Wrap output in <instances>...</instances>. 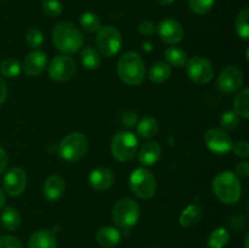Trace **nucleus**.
<instances>
[{
	"mask_svg": "<svg viewBox=\"0 0 249 248\" xmlns=\"http://www.w3.org/2000/svg\"><path fill=\"white\" fill-rule=\"evenodd\" d=\"M28 248H56V237L50 230H38L32 233Z\"/></svg>",
	"mask_w": 249,
	"mask_h": 248,
	"instance_id": "a211bd4d",
	"label": "nucleus"
},
{
	"mask_svg": "<svg viewBox=\"0 0 249 248\" xmlns=\"http://www.w3.org/2000/svg\"><path fill=\"white\" fill-rule=\"evenodd\" d=\"M204 142L212 152L216 155H226L232 148V139L220 128H212L204 135Z\"/></svg>",
	"mask_w": 249,
	"mask_h": 248,
	"instance_id": "9b49d317",
	"label": "nucleus"
},
{
	"mask_svg": "<svg viewBox=\"0 0 249 248\" xmlns=\"http://www.w3.org/2000/svg\"><path fill=\"white\" fill-rule=\"evenodd\" d=\"M114 175L109 168L99 167L91 172L89 177L90 186L97 191H106L113 185Z\"/></svg>",
	"mask_w": 249,
	"mask_h": 248,
	"instance_id": "dca6fc26",
	"label": "nucleus"
},
{
	"mask_svg": "<svg viewBox=\"0 0 249 248\" xmlns=\"http://www.w3.org/2000/svg\"><path fill=\"white\" fill-rule=\"evenodd\" d=\"M6 96H7L6 83H5V80L0 77V105L6 100Z\"/></svg>",
	"mask_w": 249,
	"mask_h": 248,
	"instance_id": "79ce46f5",
	"label": "nucleus"
},
{
	"mask_svg": "<svg viewBox=\"0 0 249 248\" xmlns=\"http://www.w3.org/2000/svg\"><path fill=\"white\" fill-rule=\"evenodd\" d=\"M96 45L100 51V55H104L106 57H112L118 51L122 46V36L117 28L112 26H105L97 31Z\"/></svg>",
	"mask_w": 249,
	"mask_h": 248,
	"instance_id": "1a4fd4ad",
	"label": "nucleus"
},
{
	"mask_svg": "<svg viewBox=\"0 0 249 248\" xmlns=\"http://www.w3.org/2000/svg\"><path fill=\"white\" fill-rule=\"evenodd\" d=\"M88 151V139L82 133H71L58 145V153L68 162H78Z\"/></svg>",
	"mask_w": 249,
	"mask_h": 248,
	"instance_id": "423d86ee",
	"label": "nucleus"
},
{
	"mask_svg": "<svg viewBox=\"0 0 249 248\" xmlns=\"http://www.w3.org/2000/svg\"><path fill=\"white\" fill-rule=\"evenodd\" d=\"M4 190L12 197L19 196L27 186V174L22 168H11L4 177Z\"/></svg>",
	"mask_w": 249,
	"mask_h": 248,
	"instance_id": "ddd939ff",
	"label": "nucleus"
},
{
	"mask_svg": "<svg viewBox=\"0 0 249 248\" xmlns=\"http://www.w3.org/2000/svg\"><path fill=\"white\" fill-rule=\"evenodd\" d=\"M0 248H22V243L15 236H0Z\"/></svg>",
	"mask_w": 249,
	"mask_h": 248,
	"instance_id": "c9c22d12",
	"label": "nucleus"
},
{
	"mask_svg": "<svg viewBox=\"0 0 249 248\" xmlns=\"http://www.w3.org/2000/svg\"><path fill=\"white\" fill-rule=\"evenodd\" d=\"M162 156V148L157 142H147L140 148L139 162L143 165H153Z\"/></svg>",
	"mask_w": 249,
	"mask_h": 248,
	"instance_id": "aec40b11",
	"label": "nucleus"
},
{
	"mask_svg": "<svg viewBox=\"0 0 249 248\" xmlns=\"http://www.w3.org/2000/svg\"><path fill=\"white\" fill-rule=\"evenodd\" d=\"M0 223H1L2 228L6 230L15 231L21 225V215L14 207H6L0 216Z\"/></svg>",
	"mask_w": 249,
	"mask_h": 248,
	"instance_id": "5701e85b",
	"label": "nucleus"
},
{
	"mask_svg": "<svg viewBox=\"0 0 249 248\" xmlns=\"http://www.w3.org/2000/svg\"><path fill=\"white\" fill-rule=\"evenodd\" d=\"M130 190L138 197L143 199H148L156 194L157 182L152 173L146 168H138L134 170L129 179Z\"/></svg>",
	"mask_w": 249,
	"mask_h": 248,
	"instance_id": "0eeeda50",
	"label": "nucleus"
},
{
	"mask_svg": "<svg viewBox=\"0 0 249 248\" xmlns=\"http://www.w3.org/2000/svg\"><path fill=\"white\" fill-rule=\"evenodd\" d=\"M145 62L135 51H128L119 57L117 73L122 82L128 85H139L145 79Z\"/></svg>",
	"mask_w": 249,
	"mask_h": 248,
	"instance_id": "f257e3e1",
	"label": "nucleus"
},
{
	"mask_svg": "<svg viewBox=\"0 0 249 248\" xmlns=\"http://www.w3.org/2000/svg\"><path fill=\"white\" fill-rule=\"evenodd\" d=\"M231 150L235 152L236 156L241 158H247L249 156V145L247 141H237L236 143H233Z\"/></svg>",
	"mask_w": 249,
	"mask_h": 248,
	"instance_id": "4c0bfd02",
	"label": "nucleus"
},
{
	"mask_svg": "<svg viewBox=\"0 0 249 248\" xmlns=\"http://www.w3.org/2000/svg\"><path fill=\"white\" fill-rule=\"evenodd\" d=\"M26 40L31 48L36 49L43 44L44 35L38 28H31L26 34Z\"/></svg>",
	"mask_w": 249,
	"mask_h": 248,
	"instance_id": "f704fd0d",
	"label": "nucleus"
},
{
	"mask_svg": "<svg viewBox=\"0 0 249 248\" xmlns=\"http://www.w3.org/2000/svg\"><path fill=\"white\" fill-rule=\"evenodd\" d=\"M66 189L65 180L58 175H50L44 182V196L49 201H57L61 198Z\"/></svg>",
	"mask_w": 249,
	"mask_h": 248,
	"instance_id": "f3484780",
	"label": "nucleus"
},
{
	"mask_svg": "<svg viewBox=\"0 0 249 248\" xmlns=\"http://www.w3.org/2000/svg\"><path fill=\"white\" fill-rule=\"evenodd\" d=\"M164 57L167 60V63L169 66L174 67H184L187 62V53L182 49L177 48V46H170L165 50Z\"/></svg>",
	"mask_w": 249,
	"mask_h": 248,
	"instance_id": "393cba45",
	"label": "nucleus"
},
{
	"mask_svg": "<svg viewBox=\"0 0 249 248\" xmlns=\"http://www.w3.org/2000/svg\"><path fill=\"white\" fill-rule=\"evenodd\" d=\"M240 123V116L235 111H226L220 118V126L223 130H233Z\"/></svg>",
	"mask_w": 249,
	"mask_h": 248,
	"instance_id": "473e14b6",
	"label": "nucleus"
},
{
	"mask_svg": "<svg viewBox=\"0 0 249 248\" xmlns=\"http://www.w3.org/2000/svg\"><path fill=\"white\" fill-rule=\"evenodd\" d=\"M138 29L139 33L142 34V35L151 36L157 32V26L152 21H142L139 23Z\"/></svg>",
	"mask_w": 249,
	"mask_h": 248,
	"instance_id": "e433bc0d",
	"label": "nucleus"
},
{
	"mask_svg": "<svg viewBox=\"0 0 249 248\" xmlns=\"http://www.w3.org/2000/svg\"><path fill=\"white\" fill-rule=\"evenodd\" d=\"M138 138L130 131H118L112 138L111 152L118 162L125 163L134 158L138 151Z\"/></svg>",
	"mask_w": 249,
	"mask_h": 248,
	"instance_id": "39448f33",
	"label": "nucleus"
},
{
	"mask_svg": "<svg viewBox=\"0 0 249 248\" xmlns=\"http://www.w3.org/2000/svg\"><path fill=\"white\" fill-rule=\"evenodd\" d=\"M112 219L119 228H133L140 219V206L133 198L119 199L112 209Z\"/></svg>",
	"mask_w": 249,
	"mask_h": 248,
	"instance_id": "20e7f679",
	"label": "nucleus"
},
{
	"mask_svg": "<svg viewBox=\"0 0 249 248\" xmlns=\"http://www.w3.org/2000/svg\"><path fill=\"white\" fill-rule=\"evenodd\" d=\"M53 41L56 48L62 53H74L82 49L84 36L74 24L70 22H61L53 27Z\"/></svg>",
	"mask_w": 249,
	"mask_h": 248,
	"instance_id": "f03ea898",
	"label": "nucleus"
},
{
	"mask_svg": "<svg viewBox=\"0 0 249 248\" xmlns=\"http://www.w3.org/2000/svg\"><path fill=\"white\" fill-rule=\"evenodd\" d=\"M249 9L248 7H245L243 10H241L240 14L236 17L235 27L236 32H237L238 35L241 36L245 40H248L249 39Z\"/></svg>",
	"mask_w": 249,
	"mask_h": 248,
	"instance_id": "c85d7f7f",
	"label": "nucleus"
},
{
	"mask_svg": "<svg viewBox=\"0 0 249 248\" xmlns=\"http://www.w3.org/2000/svg\"><path fill=\"white\" fill-rule=\"evenodd\" d=\"M213 191L224 204L237 203L242 194L240 177L230 170L220 173L213 180Z\"/></svg>",
	"mask_w": 249,
	"mask_h": 248,
	"instance_id": "7ed1b4c3",
	"label": "nucleus"
},
{
	"mask_svg": "<svg viewBox=\"0 0 249 248\" xmlns=\"http://www.w3.org/2000/svg\"><path fill=\"white\" fill-rule=\"evenodd\" d=\"M80 61L88 70H96L101 65V55L94 48H85L80 55Z\"/></svg>",
	"mask_w": 249,
	"mask_h": 248,
	"instance_id": "bb28decb",
	"label": "nucleus"
},
{
	"mask_svg": "<svg viewBox=\"0 0 249 248\" xmlns=\"http://www.w3.org/2000/svg\"><path fill=\"white\" fill-rule=\"evenodd\" d=\"M157 33L160 40L167 44H178L184 39V28L173 18H164L158 23Z\"/></svg>",
	"mask_w": 249,
	"mask_h": 248,
	"instance_id": "4468645a",
	"label": "nucleus"
},
{
	"mask_svg": "<svg viewBox=\"0 0 249 248\" xmlns=\"http://www.w3.org/2000/svg\"><path fill=\"white\" fill-rule=\"evenodd\" d=\"M172 75V68L167 62H156L148 71V78L153 83H164Z\"/></svg>",
	"mask_w": 249,
	"mask_h": 248,
	"instance_id": "4be33fe9",
	"label": "nucleus"
},
{
	"mask_svg": "<svg viewBox=\"0 0 249 248\" xmlns=\"http://www.w3.org/2000/svg\"><path fill=\"white\" fill-rule=\"evenodd\" d=\"M235 174L237 175L238 177H247L249 175V164L248 162H241L236 165Z\"/></svg>",
	"mask_w": 249,
	"mask_h": 248,
	"instance_id": "ea45409f",
	"label": "nucleus"
},
{
	"mask_svg": "<svg viewBox=\"0 0 249 248\" xmlns=\"http://www.w3.org/2000/svg\"><path fill=\"white\" fill-rule=\"evenodd\" d=\"M186 74L190 80L198 85L208 84L214 77V67L208 58L195 56L186 62Z\"/></svg>",
	"mask_w": 249,
	"mask_h": 248,
	"instance_id": "6e6552de",
	"label": "nucleus"
},
{
	"mask_svg": "<svg viewBox=\"0 0 249 248\" xmlns=\"http://www.w3.org/2000/svg\"><path fill=\"white\" fill-rule=\"evenodd\" d=\"M7 164H9V157H7V153L6 151L0 146V174L5 172Z\"/></svg>",
	"mask_w": 249,
	"mask_h": 248,
	"instance_id": "a19ab883",
	"label": "nucleus"
},
{
	"mask_svg": "<svg viewBox=\"0 0 249 248\" xmlns=\"http://www.w3.org/2000/svg\"><path fill=\"white\" fill-rule=\"evenodd\" d=\"M80 26L84 31L94 33L101 28V21H100V17L94 12H84L80 16Z\"/></svg>",
	"mask_w": 249,
	"mask_h": 248,
	"instance_id": "c756f323",
	"label": "nucleus"
},
{
	"mask_svg": "<svg viewBox=\"0 0 249 248\" xmlns=\"http://www.w3.org/2000/svg\"><path fill=\"white\" fill-rule=\"evenodd\" d=\"M230 240V233L225 228H218L209 235L207 246L209 248H224Z\"/></svg>",
	"mask_w": 249,
	"mask_h": 248,
	"instance_id": "a878e982",
	"label": "nucleus"
},
{
	"mask_svg": "<svg viewBox=\"0 0 249 248\" xmlns=\"http://www.w3.org/2000/svg\"><path fill=\"white\" fill-rule=\"evenodd\" d=\"M249 90L243 89L236 95L235 101H233V108L235 112L240 117L245 119L249 118Z\"/></svg>",
	"mask_w": 249,
	"mask_h": 248,
	"instance_id": "cd10ccee",
	"label": "nucleus"
},
{
	"mask_svg": "<svg viewBox=\"0 0 249 248\" xmlns=\"http://www.w3.org/2000/svg\"><path fill=\"white\" fill-rule=\"evenodd\" d=\"M243 83V73L240 67L230 65L223 70L218 78V89L224 94H233L237 91Z\"/></svg>",
	"mask_w": 249,
	"mask_h": 248,
	"instance_id": "9d476101",
	"label": "nucleus"
},
{
	"mask_svg": "<svg viewBox=\"0 0 249 248\" xmlns=\"http://www.w3.org/2000/svg\"><path fill=\"white\" fill-rule=\"evenodd\" d=\"M203 208L199 204H191L180 215V224L184 228H192L203 218Z\"/></svg>",
	"mask_w": 249,
	"mask_h": 248,
	"instance_id": "412c9836",
	"label": "nucleus"
},
{
	"mask_svg": "<svg viewBox=\"0 0 249 248\" xmlns=\"http://www.w3.org/2000/svg\"><path fill=\"white\" fill-rule=\"evenodd\" d=\"M148 248H155V247H148Z\"/></svg>",
	"mask_w": 249,
	"mask_h": 248,
	"instance_id": "49530a36",
	"label": "nucleus"
},
{
	"mask_svg": "<svg viewBox=\"0 0 249 248\" xmlns=\"http://www.w3.org/2000/svg\"><path fill=\"white\" fill-rule=\"evenodd\" d=\"M0 73L6 78H15L21 73V65L15 58H6L0 66Z\"/></svg>",
	"mask_w": 249,
	"mask_h": 248,
	"instance_id": "7c9ffc66",
	"label": "nucleus"
},
{
	"mask_svg": "<svg viewBox=\"0 0 249 248\" xmlns=\"http://www.w3.org/2000/svg\"><path fill=\"white\" fill-rule=\"evenodd\" d=\"M138 134L142 139H150L157 135L160 130L158 122L153 117H143L140 122H138Z\"/></svg>",
	"mask_w": 249,
	"mask_h": 248,
	"instance_id": "b1692460",
	"label": "nucleus"
},
{
	"mask_svg": "<svg viewBox=\"0 0 249 248\" xmlns=\"http://www.w3.org/2000/svg\"><path fill=\"white\" fill-rule=\"evenodd\" d=\"M46 62H48V57H46L45 53L40 50L32 51L24 58L23 71L29 77H36V75H39L43 72L46 66Z\"/></svg>",
	"mask_w": 249,
	"mask_h": 248,
	"instance_id": "2eb2a0df",
	"label": "nucleus"
},
{
	"mask_svg": "<svg viewBox=\"0 0 249 248\" xmlns=\"http://www.w3.org/2000/svg\"><path fill=\"white\" fill-rule=\"evenodd\" d=\"M63 6L60 0H45L43 4V11L49 17L60 16L62 14Z\"/></svg>",
	"mask_w": 249,
	"mask_h": 248,
	"instance_id": "72a5a7b5",
	"label": "nucleus"
},
{
	"mask_svg": "<svg viewBox=\"0 0 249 248\" xmlns=\"http://www.w3.org/2000/svg\"><path fill=\"white\" fill-rule=\"evenodd\" d=\"M155 1L162 6H168V5H172L175 0H155Z\"/></svg>",
	"mask_w": 249,
	"mask_h": 248,
	"instance_id": "37998d69",
	"label": "nucleus"
},
{
	"mask_svg": "<svg viewBox=\"0 0 249 248\" xmlns=\"http://www.w3.org/2000/svg\"><path fill=\"white\" fill-rule=\"evenodd\" d=\"M215 0H189V7L197 15H206L213 9Z\"/></svg>",
	"mask_w": 249,
	"mask_h": 248,
	"instance_id": "2f4dec72",
	"label": "nucleus"
},
{
	"mask_svg": "<svg viewBox=\"0 0 249 248\" xmlns=\"http://www.w3.org/2000/svg\"><path fill=\"white\" fill-rule=\"evenodd\" d=\"M248 240H249V235H246V238H245V248H248Z\"/></svg>",
	"mask_w": 249,
	"mask_h": 248,
	"instance_id": "a18cd8bd",
	"label": "nucleus"
},
{
	"mask_svg": "<svg viewBox=\"0 0 249 248\" xmlns=\"http://www.w3.org/2000/svg\"><path fill=\"white\" fill-rule=\"evenodd\" d=\"M122 122H123L124 125L128 126V128H133V126L136 125V123H138V114L134 111H126L125 113L123 114V117H122Z\"/></svg>",
	"mask_w": 249,
	"mask_h": 248,
	"instance_id": "58836bf2",
	"label": "nucleus"
},
{
	"mask_svg": "<svg viewBox=\"0 0 249 248\" xmlns=\"http://www.w3.org/2000/svg\"><path fill=\"white\" fill-rule=\"evenodd\" d=\"M121 237L122 236L118 229L113 228V226H104V228H101L97 231L96 242L101 247L112 248L118 245Z\"/></svg>",
	"mask_w": 249,
	"mask_h": 248,
	"instance_id": "6ab92c4d",
	"label": "nucleus"
},
{
	"mask_svg": "<svg viewBox=\"0 0 249 248\" xmlns=\"http://www.w3.org/2000/svg\"><path fill=\"white\" fill-rule=\"evenodd\" d=\"M4 204H5V195L4 192H2V190L0 189V209L4 207Z\"/></svg>",
	"mask_w": 249,
	"mask_h": 248,
	"instance_id": "c03bdc74",
	"label": "nucleus"
},
{
	"mask_svg": "<svg viewBox=\"0 0 249 248\" xmlns=\"http://www.w3.org/2000/svg\"><path fill=\"white\" fill-rule=\"evenodd\" d=\"M49 75L51 79L57 82H66L70 80L75 73L74 60L70 56L60 55L53 58L48 67Z\"/></svg>",
	"mask_w": 249,
	"mask_h": 248,
	"instance_id": "f8f14e48",
	"label": "nucleus"
}]
</instances>
